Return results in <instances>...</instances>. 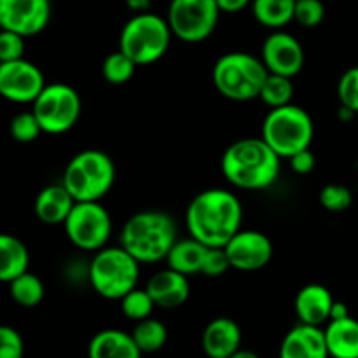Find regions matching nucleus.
<instances>
[{
    "label": "nucleus",
    "instance_id": "obj_1",
    "mask_svg": "<svg viewBox=\"0 0 358 358\" xmlns=\"http://www.w3.org/2000/svg\"><path fill=\"white\" fill-rule=\"evenodd\" d=\"M241 220L243 206L238 196L220 187L196 194L185 212L189 234L206 247H224L241 229Z\"/></svg>",
    "mask_w": 358,
    "mask_h": 358
},
{
    "label": "nucleus",
    "instance_id": "obj_2",
    "mask_svg": "<svg viewBox=\"0 0 358 358\" xmlns=\"http://www.w3.org/2000/svg\"><path fill=\"white\" fill-rule=\"evenodd\" d=\"M282 157L262 140L241 138L231 143L222 154L220 170L226 180L245 191H261L275 184Z\"/></svg>",
    "mask_w": 358,
    "mask_h": 358
},
{
    "label": "nucleus",
    "instance_id": "obj_3",
    "mask_svg": "<svg viewBox=\"0 0 358 358\" xmlns=\"http://www.w3.org/2000/svg\"><path fill=\"white\" fill-rule=\"evenodd\" d=\"M119 240L121 247L140 264L166 261V255L177 241V224L168 213L145 210L126 220Z\"/></svg>",
    "mask_w": 358,
    "mask_h": 358
},
{
    "label": "nucleus",
    "instance_id": "obj_4",
    "mask_svg": "<svg viewBox=\"0 0 358 358\" xmlns=\"http://www.w3.org/2000/svg\"><path fill=\"white\" fill-rule=\"evenodd\" d=\"M115 182V164L108 154L98 149L80 150L63 171L62 184L76 201H100Z\"/></svg>",
    "mask_w": 358,
    "mask_h": 358
},
{
    "label": "nucleus",
    "instance_id": "obj_5",
    "mask_svg": "<svg viewBox=\"0 0 358 358\" xmlns=\"http://www.w3.org/2000/svg\"><path fill=\"white\" fill-rule=\"evenodd\" d=\"M268 73L261 58L233 51L217 59L212 79L215 90L227 100L250 101L259 98Z\"/></svg>",
    "mask_w": 358,
    "mask_h": 358
},
{
    "label": "nucleus",
    "instance_id": "obj_6",
    "mask_svg": "<svg viewBox=\"0 0 358 358\" xmlns=\"http://www.w3.org/2000/svg\"><path fill=\"white\" fill-rule=\"evenodd\" d=\"M171 37L173 34L164 17L150 10L138 13L122 27L119 51L129 56L138 66L152 65L166 55Z\"/></svg>",
    "mask_w": 358,
    "mask_h": 358
},
{
    "label": "nucleus",
    "instance_id": "obj_7",
    "mask_svg": "<svg viewBox=\"0 0 358 358\" xmlns=\"http://www.w3.org/2000/svg\"><path fill=\"white\" fill-rule=\"evenodd\" d=\"M91 287L101 297L121 301L133 289L140 278V262L129 252L119 247H105L96 252L87 269Z\"/></svg>",
    "mask_w": 358,
    "mask_h": 358
},
{
    "label": "nucleus",
    "instance_id": "obj_8",
    "mask_svg": "<svg viewBox=\"0 0 358 358\" xmlns=\"http://www.w3.org/2000/svg\"><path fill=\"white\" fill-rule=\"evenodd\" d=\"M313 135L315 126L311 115L294 103L271 108L262 122V140L280 157L287 159L299 150L310 149Z\"/></svg>",
    "mask_w": 358,
    "mask_h": 358
},
{
    "label": "nucleus",
    "instance_id": "obj_9",
    "mask_svg": "<svg viewBox=\"0 0 358 358\" xmlns=\"http://www.w3.org/2000/svg\"><path fill=\"white\" fill-rule=\"evenodd\" d=\"M31 105V112L37 117L42 131L49 135L70 131L83 114V100L79 93L63 83L45 84L42 93Z\"/></svg>",
    "mask_w": 358,
    "mask_h": 358
},
{
    "label": "nucleus",
    "instance_id": "obj_10",
    "mask_svg": "<svg viewBox=\"0 0 358 358\" xmlns=\"http://www.w3.org/2000/svg\"><path fill=\"white\" fill-rule=\"evenodd\" d=\"M220 14L215 0H171L166 21L173 37L199 44L215 31Z\"/></svg>",
    "mask_w": 358,
    "mask_h": 358
},
{
    "label": "nucleus",
    "instance_id": "obj_11",
    "mask_svg": "<svg viewBox=\"0 0 358 358\" xmlns=\"http://www.w3.org/2000/svg\"><path fill=\"white\" fill-rule=\"evenodd\" d=\"M63 227L66 238L77 248L98 252L110 240L112 217L100 201H77Z\"/></svg>",
    "mask_w": 358,
    "mask_h": 358
},
{
    "label": "nucleus",
    "instance_id": "obj_12",
    "mask_svg": "<svg viewBox=\"0 0 358 358\" xmlns=\"http://www.w3.org/2000/svg\"><path fill=\"white\" fill-rule=\"evenodd\" d=\"M45 87L42 70L28 59L0 63V96L13 103H34Z\"/></svg>",
    "mask_w": 358,
    "mask_h": 358
},
{
    "label": "nucleus",
    "instance_id": "obj_13",
    "mask_svg": "<svg viewBox=\"0 0 358 358\" xmlns=\"http://www.w3.org/2000/svg\"><path fill=\"white\" fill-rule=\"evenodd\" d=\"M51 20V0H0V24L3 30L34 37Z\"/></svg>",
    "mask_w": 358,
    "mask_h": 358
},
{
    "label": "nucleus",
    "instance_id": "obj_14",
    "mask_svg": "<svg viewBox=\"0 0 358 358\" xmlns=\"http://www.w3.org/2000/svg\"><path fill=\"white\" fill-rule=\"evenodd\" d=\"M227 259L238 271H259L266 268L273 257V243L264 233L254 229H240L226 245Z\"/></svg>",
    "mask_w": 358,
    "mask_h": 358
},
{
    "label": "nucleus",
    "instance_id": "obj_15",
    "mask_svg": "<svg viewBox=\"0 0 358 358\" xmlns=\"http://www.w3.org/2000/svg\"><path fill=\"white\" fill-rule=\"evenodd\" d=\"M261 59L269 73L294 79L304 66V49L292 34L273 30L262 44Z\"/></svg>",
    "mask_w": 358,
    "mask_h": 358
},
{
    "label": "nucleus",
    "instance_id": "obj_16",
    "mask_svg": "<svg viewBox=\"0 0 358 358\" xmlns=\"http://www.w3.org/2000/svg\"><path fill=\"white\" fill-rule=\"evenodd\" d=\"M145 290L152 297L154 304L163 310H175L187 303L191 296V283L189 278L175 269L166 268L150 276Z\"/></svg>",
    "mask_w": 358,
    "mask_h": 358
},
{
    "label": "nucleus",
    "instance_id": "obj_17",
    "mask_svg": "<svg viewBox=\"0 0 358 358\" xmlns=\"http://www.w3.org/2000/svg\"><path fill=\"white\" fill-rule=\"evenodd\" d=\"M324 329L299 324L290 329L280 345V358H329Z\"/></svg>",
    "mask_w": 358,
    "mask_h": 358
},
{
    "label": "nucleus",
    "instance_id": "obj_18",
    "mask_svg": "<svg viewBox=\"0 0 358 358\" xmlns=\"http://www.w3.org/2000/svg\"><path fill=\"white\" fill-rule=\"evenodd\" d=\"M203 352L208 358H229L241 348V329L233 318H213L201 336Z\"/></svg>",
    "mask_w": 358,
    "mask_h": 358
},
{
    "label": "nucleus",
    "instance_id": "obj_19",
    "mask_svg": "<svg viewBox=\"0 0 358 358\" xmlns=\"http://www.w3.org/2000/svg\"><path fill=\"white\" fill-rule=\"evenodd\" d=\"M331 290L320 283H310L303 287L296 296V313L301 324L322 327L331 320L332 304H334Z\"/></svg>",
    "mask_w": 358,
    "mask_h": 358
},
{
    "label": "nucleus",
    "instance_id": "obj_20",
    "mask_svg": "<svg viewBox=\"0 0 358 358\" xmlns=\"http://www.w3.org/2000/svg\"><path fill=\"white\" fill-rule=\"evenodd\" d=\"M76 203L77 201L65 185L52 184L38 192L34 203V210L41 222L48 224V226H59V224L63 226Z\"/></svg>",
    "mask_w": 358,
    "mask_h": 358
},
{
    "label": "nucleus",
    "instance_id": "obj_21",
    "mask_svg": "<svg viewBox=\"0 0 358 358\" xmlns=\"http://www.w3.org/2000/svg\"><path fill=\"white\" fill-rule=\"evenodd\" d=\"M90 358H142V352L136 346L131 334L107 329L93 336L87 348Z\"/></svg>",
    "mask_w": 358,
    "mask_h": 358
},
{
    "label": "nucleus",
    "instance_id": "obj_22",
    "mask_svg": "<svg viewBox=\"0 0 358 358\" xmlns=\"http://www.w3.org/2000/svg\"><path fill=\"white\" fill-rule=\"evenodd\" d=\"M324 332L332 358H358V320L353 317L329 320Z\"/></svg>",
    "mask_w": 358,
    "mask_h": 358
},
{
    "label": "nucleus",
    "instance_id": "obj_23",
    "mask_svg": "<svg viewBox=\"0 0 358 358\" xmlns=\"http://www.w3.org/2000/svg\"><path fill=\"white\" fill-rule=\"evenodd\" d=\"M30 254L20 238L0 233V282L10 283L14 278L28 271Z\"/></svg>",
    "mask_w": 358,
    "mask_h": 358
},
{
    "label": "nucleus",
    "instance_id": "obj_24",
    "mask_svg": "<svg viewBox=\"0 0 358 358\" xmlns=\"http://www.w3.org/2000/svg\"><path fill=\"white\" fill-rule=\"evenodd\" d=\"M208 247L194 238H185V240H177L171 247L170 254L166 255L168 268L182 273L185 276L201 275L203 262Z\"/></svg>",
    "mask_w": 358,
    "mask_h": 358
},
{
    "label": "nucleus",
    "instance_id": "obj_25",
    "mask_svg": "<svg viewBox=\"0 0 358 358\" xmlns=\"http://www.w3.org/2000/svg\"><path fill=\"white\" fill-rule=\"evenodd\" d=\"M255 21L269 30H283L294 21L296 0H252Z\"/></svg>",
    "mask_w": 358,
    "mask_h": 358
},
{
    "label": "nucleus",
    "instance_id": "obj_26",
    "mask_svg": "<svg viewBox=\"0 0 358 358\" xmlns=\"http://www.w3.org/2000/svg\"><path fill=\"white\" fill-rule=\"evenodd\" d=\"M10 297L16 304L23 308H35L44 299V283L37 275L30 271H24L17 278L9 283Z\"/></svg>",
    "mask_w": 358,
    "mask_h": 358
},
{
    "label": "nucleus",
    "instance_id": "obj_27",
    "mask_svg": "<svg viewBox=\"0 0 358 358\" xmlns=\"http://www.w3.org/2000/svg\"><path fill=\"white\" fill-rule=\"evenodd\" d=\"M136 346L142 353H156L166 345L168 329L163 322L156 318H145V320L136 322V327L131 332Z\"/></svg>",
    "mask_w": 358,
    "mask_h": 358
},
{
    "label": "nucleus",
    "instance_id": "obj_28",
    "mask_svg": "<svg viewBox=\"0 0 358 358\" xmlns=\"http://www.w3.org/2000/svg\"><path fill=\"white\" fill-rule=\"evenodd\" d=\"M294 98V83L290 77L278 76V73H268L264 84H262L259 100L264 101L269 108L285 107L292 103Z\"/></svg>",
    "mask_w": 358,
    "mask_h": 358
},
{
    "label": "nucleus",
    "instance_id": "obj_29",
    "mask_svg": "<svg viewBox=\"0 0 358 358\" xmlns=\"http://www.w3.org/2000/svg\"><path fill=\"white\" fill-rule=\"evenodd\" d=\"M136 66L138 65L129 56H126L122 51H115L105 58L103 65H101V73H103V79L108 84L121 86V84L131 80V77L135 76Z\"/></svg>",
    "mask_w": 358,
    "mask_h": 358
},
{
    "label": "nucleus",
    "instance_id": "obj_30",
    "mask_svg": "<svg viewBox=\"0 0 358 358\" xmlns=\"http://www.w3.org/2000/svg\"><path fill=\"white\" fill-rule=\"evenodd\" d=\"M154 308H156V304H154L149 292H147L145 289H138V287L133 289L131 292L126 294L121 299L122 313L133 322H140L149 318L150 315H152Z\"/></svg>",
    "mask_w": 358,
    "mask_h": 358
},
{
    "label": "nucleus",
    "instance_id": "obj_31",
    "mask_svg": "<svg viewBox=\"0 0 358 358\" xmlns=\"http://www.w3.org/2000/svg\"><path fill=\"white\" fill-rule=\"evenodd\" d=\"M320 205L324 206L327 212L332 213H341L352 206L353 203V194L350 191V187L343 184H327L325 187H322L320 194Z\"/></svg>",
    "mask_w": 358,
    "mask_h": 358
},
{
    "label": "nucleus",
    "instance_id": "obj_32",
    "mask_svg": "<svg viewBox=\"0 0 358 358\" xmlns=\"http://www.w3.org/2000/svg\"><path fill=\"white\" fill-rule=\"evenodd\" d=\"M10 136H13L16 142L20 143H30L35 142V140L41 136L42 128L38 124L37 117H35L34 112H21V114L14 115L13 121H10L9 126Z\"/></svg>",
    "mask_w": 358,
    "mask_h": 358
},
{
    "label": "nucleus",
    "instance_id": "obj_33",
    "mask_svg": "<svg viewBox=\"0 0 358 358\" xmlns=\"http://www.w3.org/2000/svg\"><path fill=\"white\" fill-rule=\"evenodd\" d=\"M325 6L322 0H296L294 21L304 28H315L324 21Z\"/></svg>",
    "mask_w": 358,
    "mask_h": 358
},
{
    "label": "nucleus",
    "instance_id": "obj_34",
    "mask_svg": "<svg viewBox=\"0 0 358 358\" xmlns=\"http://www.w3.org/2000/svg\"><path fill=\"white\" fill-rule=\"evenodd\" d=\"M338 96L341 107L358 114V66H352L343 73L338 84Z\"/></svg>",
    "mask_w": 358,
    "mask_h": 358
},
{
    "label": "nucleus",
    "instance_id": "obj_35",
    "mask_svg": "<svg viewBox=\"0 0 358 358\" xmlns=\"http://www.w3.org/2000/svg\"><path fill=\"white\" fill-rule=\"evenodd\" d=\"M24 38L27 37L16 34V31L2 28V31H0V63L24 58V49H27Z\"/></svg>",
    "mask_w": 358,
    "mask_h": 358
},
{
    "label": "nucleus",
    "instance_id": "obj_36",
    "mask_svg": "<svg viewBox=\"0 0 358 358\" xmlns=\"http://www.w3.org/2000/svg\"><path fill=\"white\" fill-rule=\"evenodd\" d=\"M23 338L16 329L0 325V358H23Z\"/></svg>",
    "mask_w": 358,
    "mask_h": 358
},
{
    "label": "nucleus",
    "instance_id": "obj_37",
    "mask_svg": "<svg viewBox=\"0 0 358 358\" xmlns=\"http://www.w3.org/2000/svg\"><path fill=\"white\" fill-rule=\"evenodd\" d=\"M227 269H231V264L224 247H208L201 275L208 276V278H217V276H222Z\"/></svg>",
    "mask_w": 358,
    "mask_h": 358
},
{
    "label": "nucleus",
    "instance_id": "obj_38",
    "mask_svg": "<svg viewBox=\"0 0 358 358\" xmlns=\"http://www.w3.org/2000/svg\"><path fill=\"white\" fill-rule=\"evenodd\" d=\"M289 161H290V166H292V170L299 175L310 173V171H313L315 164H317L315 154L311 152L310 149L299 150V152H296L294 156H290Z\"/></svg>",
    "mask_w": 358,
    "mask_h": 358
},
{
    "label": "nucleus",
    "instance_id": "obj_39",
    "mask_svg": "<svg viewBox=\"0 0 358 358\" xmlns=\"http://www.w3.org/2000/svg\"><path fill=\"white\" fill-rule=\"evenodd\" d=\"M219 6L220 13L224 14H236L247 9L252 3V0H215Z\"/></svg>",
    "mask_w": 358,
    "mask_h": 358
},
{
    "label": "nucleus",
    "instance_id": "obj_40",
    "mask_svg": "<svg viewBox=\"0 0 358 358\" xmlns=\"http://www.w3.org/2000/svg\"><path fill=\"white\" fill-rule=\"evenodd\" d=\"M124 2L135 14L147 13L150 7V0H124Z\"/></svg>",
    "mask_w": 358,
    "mask_h": 358
},
{
    "label": "nucleus",
    "instance_id": "obj_41",
    "mask_svg": "<svg viewBox=\"0 0 358 358\" xmlns=\"http://www.w3.org/2000/svg\"><path fill=\"white\" fill-rule=\"evenodd\" d=\"M350 317V311L346 308L345 303H339V301H334L332 304V311H331V320H338V318H345Z\"/></svg>",
    "mask_w": 358,
    "mask_h": 358
},
{
    "label": "nucleus",
    "instance_id": "obj_42",
    "mask_svg": "<svg viewBox=\"0 0 358 358\" xmlns=\"http://www.w3.org/2000/svg\"><path fill=\"white\" fill-rule=\"evenodd\" d=\"M229 358H259V355L255 352H250V350H238V352H234L233 355Z\"/></svg>",
    "mask_w": 358,
    "mask_h": 358
},
{
    "label": "nucleus",
    "instance_id": "obj_43",
    "mask_svg": "<svg viewBox=\"0 0 358 358\" xmlns=\"http://www.w3.org/2000/svg\"><path fill=\"white\" fill-rule=\"evenodd\" d=\"M0 31H2V24H0Z\"/></svg>",
    "mask_w": 358,
    "mask_h": 358
}]
</instances>
